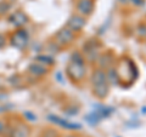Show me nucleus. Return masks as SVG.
<instances>
[{"instance_id": "obj_1", "label": "nucleus", "mask_w": 146, "mask_h": 137, "mask_svg": "<svg viewBox=\"0 0 146 137\" xmlns=\"http://www.w3.org/2000/svg\"><path fill=\"white\" fill-rule=\"evenodd\" d=\"M100 49H101V44L96 39H89L83 45V53L86 56L88 61L93 62L96 61L98 57L100 56Z\"/></svg>"}, {"instance_id": "obj_2", "label": "nucleus", "mask_w": 146, "mask_h": 137, "mask_svg": "<svg viewBox=\"0 0 146 137\" xmlns=\"http://www.w3.org/2000/svg\"><path fill=\"white\" fill-rule=\"evenodd\" d=\"M85 65H79V63H73L71 62L67 67V74L72 80L79 81L85 76Z\"/></svg>"}, {"instance_id": "obj_3", "label": "nucleus", "mask_w": 146, "mask_h": 137, "mask_svg": "<svg viewBox=\"0 0 146 137\" xmlns=\"http://www.w3.org/2000/svg\"><path fill=\"white\" fill-rule=\"evenodd\" d=\"M73 40H74V33L71 29H68L67 27L60 29L55 35V43L57 45H61V46L70 45Z\"/></svg>"}, {"instance_id": "obj_4", "label": "nucleus", "mask_w": 146, "mask_h": 137, "mask_svg": "<svg viewBox=\"0 0 146 137\" xmlns=\"http://www.w3.org/2000/svg\"><path fill=\"white\" fill-rule=\"evenodd\" d=\"M85 24H86L85 17L80 16V15H73L70 17V20L67 21V28L71 29L73 33H74V32H80L85 27Z\"/></svg>"}, {"instance_id": "obj_5", "label": "nucleus", "mask_w": 146, "mask_h": 137, "mask_svg": "<svg viewBox=\"0 0 146 137\" xmlns=\"http://www.w3.org/2000/svg\"><path fill=\"white\" fill-rule=\"evenodd\" d=\"M11 44L17 49H23L28 44V34L23 29L17 30L11 38Z\"/></svg>"}, {"instance_id": "obj_6", "label": "nucleus", "mask_w": 146, "mask_h": 137, "mask_svg": "<svg viewBox=\"0 0 146 137\" xmlns=\"http://www.w3.org/2000/svg\"><path fill=\"white\" fill-rule=\"evenodd\" d=\"M77 11L83 17L90 16L94 11V1L93 0H79L77 4Z\"/></svg>"}, {"instance_id": "obj_7", "label": "nucleus", "mask_w": 146, "mask_h": 137, "mask_svg": "<svg viewBox=\"0 0 146 137\" xmlns=\"http://www.w3.org/2000/svg\"><path fill=\"white\" fill-rule=\"evenodd\" d=\"M49 120L54 123L56 125H60V126H63L65 129H68V130H80V125L79 124H74V123H70L65 120L63 118H58L57 115H49Z\"/></svg>"}, {"instance_id": "obj_8", "label": "nucleus", "mask_w": 146, "mask_h": 137, "mask_svg": "<svg viewBox=\"0 0 146 137\" xmlns=\"http://www.w3.org/2000/svg\"><path fill=\"white\" fill-rule=\"evenodd\" d=\"M91 83L93 85H102V84H108L107 78H106V72L104 69H95L91 74Z\"/></svg>"}, {"instance_id": "obj_9", "label": "nucleus", "mask_w": 146, "mask_h": 137, "mask_svg": "<svg viewBox=\"0 0 146 137\" xmlns=\"http://www.w3.org/2000/svg\"><path fill=\"white\" fill-rule=\"evenodd\" d=\"M112 58H113V55L111 52H106V53H102L98 57V63L100 66V69H108L112 65Z\"/></svg>"}, {"instance_id": "obj_10", "label": "nucleus", "mask_w": 146, "mask_h": 137, "mask_svg": "<svg viewBox=\"0 0 146 137\" xmlns=\"http://www.w3.org/2000/svg\"><path fill=\"white\" fill-rule=\"evenodd\" d=\"M106 78H107V83L111 84L113 86H116L119 84L121 81V78H119V74H118V70L116 68L113 67H110L108 70L106 72Z\"/></svg>"}, {"instance_id": "obj_11", "label": "nucleus", "mask_w": 146, "mask_h": 137, "mask_svg": "<svg viewBox=\"0 0 146 137\" xmlns=\"http://www.w3.org/2000/svg\"><path fill=\"white\" fill-rule=\"evenodd\" d=\"M28 70L32 75H34V76H43L44 74H46V67L43 66V65H40V63L38 62H35V63H32V65L28 67Z\"/></svg>"}, {"instance_id": "obj_12", "label": "nucleus", "mask_w": 146, "mask_h": 137, "mask_svg": "<svg viewBox=\"0 0 146 137\" xmlns=\"http://www.w3.org/2000/svg\"><path fill=\"white\" fill-rule=\"evenodd\" d=\"M27 16L25 15L23 12H15V13H12L11 17H10V22L13 24V26H16V27H21V26H23L27 23Z\"/></svg>"}, {"instance_id": "obj_13", "label": "nucleus", "mask_w": 146, "mask_h": 137, "mask_svg": "<svg viewBox=\"0 0 146 137\" xmlns=\"http://www.w3.org/2000/svg\"><path fill=\"white\" fill-rule=\"evenodd\" d=\"M29 135H31L29 127L23 124H20L12 130L11 137H29Z\"/></svg>"}, {"instance_id": "obj_14", "label": "nucleus", "mask_w": 146, "mask_h": 137, "mask_svg": "<svg viewBox=\"0 0 146 137\" xmlns=\"http://www.w3.org/2000/svg\"><path fill=\"white\" fill-rule=\"evenodd\" d=\"M110 92L108 84H102V85H95L93 88V94L99 98H105Z\"/></svg>"}, {"instance_id": "obj_15", "label": "nucleus", "mask_w": 146, "mask_h": 137, "mask_svg": "<svg viewBox=\"0 0 146 137\" xmlns=\"http://www.w3.org/2000/svg\"><path fill=\"white\" fill-rule=\"evenodd\" d=\"M36 62L40 63V65H43L45 67H48V66H52L54 63H55V60L52 57H50V56H45V55H40V56H38L35 58Z\"/></svg>"}, {"instance_id": "obj_16", "label": "nucleus", "mask_w": 146, "mask_h": 137, "mask_svg": "<svg viewBox=\"0 0 146 137\" xmlns=\"http://www.w3.org/2000/svg\"><path fill=\"white\" fill-rule=\"evenodd\" d=\"M100 120H101V118H100L95 112H91L90 114H88V115L85 117V121L88 123L89 125H93V126L98 125Z\"/></svg>"}, {"instance_id": "obj_17", "label": "nucleus", "mask_w": 146, "mask_h": 137, "mask_svg": "<svg viewBox=\"0 0 146 137\" xmlns=\"http://www.w3.org/2000/svg\"><path fill=\"white\" fill-rule=\"evenodd\" d=\"M71 62L79 63V65H84V57H83V55H82V52H79V51L73 52L72 56H71Z\"/></svg>"}, {"instance_id": "obj_18", "label": "nucleus", "mask_w": 146, "mask_h": 137, "mask_svg": "<svg viewBox=\"0 0 146 137\" xmlns=\"http://www.w3.org/2000/svg\"><path fill=\"white\" fill-rule=\"evenodd\" d=\"M138 33H139V35H141V36H145L146 35V24H139V27H138Z\"/></svg>"}, {"instance_id": "obj_19", "label": "nucleus", "mask_w": 146, "mask_h": 137, "mask_svg": "<svg viewBox=\"0 0 146 137\" xmlns=\"http://www.w3.org/2000/svg\"><path fill=\"white\" fill-rule=\"evenodd\" d=\"M23 115L27 117V119H28V120H32V121L36 120V117L34 115L33 113H31V112H25V113H23Z\"/></svg>"}, {"instance_id": "obj_20", "label": "nucleus", "mask_w": 146, "mask_h": 137, "mask_svg": "<svg viewBox=\"0 0 146 137\" xmlns=\"http://www.w3.org/2000/svg\"><path fill=\"white\" fill-rule=\"evenodd\" d=\"M55 136H56V132L54 130H46L43 135V137H55Z\"/></svg>"}, {"instance_id": "obj_21", "label": "nucleus", "mask_w": 146, "mask_h": 137, "mask_svg": "<svg viewBox=\"0 0 146 137\" xmlns=\"http://www.w3.org/2000/svg\"><path fill=\"white\" fill-rule=\"evenodd\" d=\"M130 3L135 6H143L145 4V0H130Z\"/></svg>"}, {"instance_id": "obj_22", "label": "nucleus", "mask_w": 146, "mask_h": 137, "mask_svg": "<svg viewBox=\"0 0 146 137\" xmlns=\"http://www.w3.org/2000/svg\"><path fill=\"white\" fill-rule=\"evenodd\" d=\"M5 44H6V40H5V36L0 34V49L5 46Z\"/></svg>"}, {"instance_id": "obj_23", "label": "nucleus", "mask_w": 146, "mask_h": 137, "mask_svg": "<svg viewBox=\"0 0 146 137\" xmlns=\"http://www.w3.org/2000/svg\"><path fill=\"white\" fill-rule=\"evenodd\" d=\"M4 127H5V126H4V123L0 120V134H1V132L4 131Z\"/></svg>"}, {"instance_id": "obj_24", "label": "nucleus", "mask_w": 146, "mask_h": 137, "mask_svg": "<svg viewBox=\"0 0 146 137\" xmlns=\"http://www.w3.org/2000/svg\"><path fill=\"white\" fill-rule=\"evenodd\" d=\"M119 3H123V4H127V3H130V0H118Z\"/></svg>"}, {"instance_id": "obj_25", "label": "nucleus", "mask_w": 146, "mask_h": 137, "mask_svg": "<svg viewBox=\"0 0 146 137\" xmlns=\"http://www.w3.org/2000/svg\"><path fill=\"white\" fill-rule=\"evenodd\" d=\"M66 137H78V136H74V135H70V136H66Z\"/></svg>"}]
</instances>
